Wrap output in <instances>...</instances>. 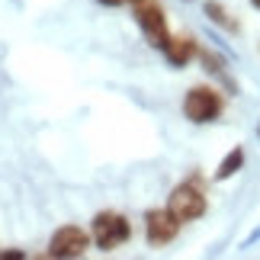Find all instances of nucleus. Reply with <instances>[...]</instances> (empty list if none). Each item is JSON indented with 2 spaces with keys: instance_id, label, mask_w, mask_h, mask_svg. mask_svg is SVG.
<instances>
[{
  "instance_id": "nucleus-1",
  "label": "nucleus",
  "mask_w": 260,
  "mask_h": 260,
  "mask_svg": "<svg viewBox=\"0 0 260 260\" xmlns=\"http://www.w3.org/2000/svg\"><path fill=\"white\" fill-rule=\"evenodd\" d=\"M167 209L174 212V218L180 225H189V222H199L209 209V199H206V183L199 177H186L183 183H177L167 196Z\"/></svg>"
},
{
  "instance_id": "nucleus-2",
  "label": "nucleus",
  "mask_w": 260,
  "mask_h": 260,
  "mask_svg": "<svg viewBox=\"0 0 260 260\" xmlns=\"http://www.w3.org/2000/svg\"><path fill=\"white\" fill-rule=\"evenodd\" d=\"M90 238H93V247H100L103 254L119 251L122 244L132 241V222L122 212H113V209H103V212L93 215L90 222Z\"/></svg>"
},
{
  "instance_id": "nucleus-3",
  "label": "nucleus",
  "mask_w": 260,
  "mask_h": 260,
  "mask_svg": "<svg viewBox=\"0 0 260 260\" xmlns=\"http://www.w3.org/2000/svg\"><path fill=\"white\" fill-rule=\"evenodd\" d=\"M225 109V96L218 87H209V84H196L186 90L183 96V116L189 119L193 125H209L222 116Z\"/></svg>"
},
{
  "instance_id": "nucleus-4",
  "label": "nucleus",
  "mask_w": 260,
  "mask_h": 260,
  "mask_svg": "<svg viewBox=\"0 0 260 260\" xmlns=\"http://www.w3.org/2000/svg\"><path fill=\"white\" fill-rule=\"evenodd\" d=\"M90 247H93V238H90V232L81 225H61L48 238V257H55V260H77V257H84Z\"/></svg>"
},
{
  "instance_id": "nucleus-5",
  "label": "nucleus",
  "mask_w": 260,
  "mask_h": 260,
  "mask_svg": "<svg viewBox=\"0 0 260 260\" xmlns=\"http://www.w3.org/2000/svg\"><path fill=\"white\" fill-rule=\"evenodd\" d=\"M132 16H135L138 29L145 32L148 45H154V48H164L167 45L171 29H167V13H164V7L157 4V0H142V4H135Z\"/></svg>"
},
{
  "instance_id": "nucleus-6",
  "label": "nucleus",
  "mask_w": 260,
  "mask_h": 260,
  "mask_svg": "<svg viewBox=\"0 0 260 260\" xmlns=\"http://www.w3.org/2000/svg\"><path fill=\"white\" fill-rule=\"evenodd\" d=\"M180 235V222L174 218L171 209H148L145 212V241L151 247H167Z\"/></svg>"
},
{
  "instance_id": "nucleus-7",
  "label": "nucleus",
  "mask_w": 260,
  "mask_h": 260,
  "mask_svg": "<svg viewBox=\"0 0 260 260\" xmlns=\"http://www.w3.org/2000/svg\"><path fill=\"white\" fill-rule=\"evenodd\" d=\"M161 52H164V58H167L174 68H186V64L199 55V45H196L193 36H171Z\"/></svg>"
},
{
  "instance_id": "nucleus-8",
  "label": "nucleus",
  "mask_w": 260,
  "mask_h": 260,
  "mask_svg": "<svg viewBox=\"0 0 260 260\" xmlns=\"http://www.w3.org/2000/svg\"><path fill=\"white\" fill-rule=\"evenodd\" d=\"M203 13L209 16V23L218 26V29H225V32H232V36L241 32V23L235 19V13L222 4V0H206V4H203Z\"/></svg>"
},
{
  "instance_id": "nucleus-9",
  "label": "nucleus",
  "mask_w": 260,
  "mask_h": 260,
  "mask_svg": "<svg viewBox=\"0 0 260 260\" xmlns=\"http://www.w3.org/2000/svg\"><path fill=\"white\" fill-rule=\"evenodd\" d=\"M244 157H247V154H244L241 145L232 148V151H228L222 161H218V167H215V180H232V177L244 167Z\"/></svg>"
},
{
  "instance_id": "nucleus-10",
  "label": "nucleus",
  "mask_w": 260,
  "mask_h": 260,
  "mask_svg": "<svg viewBox=\"0 0 260 260\" xmlns=\"http://www.w3.org/2000/svg\"><path fill=\"white\" fill-rule=\"evenodd\" d=\"M199 61L206 64V71H209V74L222 77V81H225L228 87L235 90V84H232V77H228V68H225V61H222V58H218V55H212V52H206V48H199Z\"/></svg>"
},
{
  "instance_id": "nucleus-11",
  "label": "nucleus",
  "mask_w": 260,
  "mask_h": 260,
  "mask_svg": "<svg viewBox=\"0 0 260 260\" xmlns=\"http://www.w3.org/2000/svg\"><path fill=\"white\" fill-rule=\"evenodd\" d=\"M96 4H103V7H122L125 0H96Z\"/></svg>"
},
{
  "instance_id": "nucleus-12",
  "label": "nucleus",
  "mask_w": 260,
  "mask_h": 260,
  "mask_svg": "<svg viewBox=\"0 0 260 260\" xmlns=\"http://www.w3.org/2000/svg\"><path fill=\"white\" fill-rule=\"evenodd\" d=\"M125 4H132V7H135V4H142V0H125Z\"/></svg>"
},
{
  "instance_id": "nucleus-13",
  "label": "nucleus",
  "mask_w": 260,
  "mask_h": 260,
  "mask_svg": "<svg viewBox=\"0 0 260 260\" xmlns=\"http://www.w3.org/2000/svg\"><path fill=\"white\" fill-rule=\"evenodd\" d=\"M251 4H254V7H257V10H260V0H251Z\"/></svg>"
}]
</instances>
